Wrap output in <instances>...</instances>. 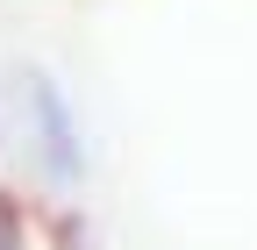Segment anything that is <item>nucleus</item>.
Returning <instances> with one entry per match:
<instances>
[{
  "instance_id": "nucleus-1",
  "label": "nucleus",
  "mask_w": 257,
  "mask_h": 250,
  "mask_svg": "<svg viewBox=\"0 0 257 250\" xmlns=\"http://www.w3.org/2000/svg\"><path fill=\"white\" fill-rule=\"evenodd\" d=\"M29 93H36V136H43L50 172H57V179H72V172H79V136H72V114H64V100H57V86H50V79H29Z\"/></svg>"
},
{
  "instance_id": "nucleus-2",
  "label": "nucleus",
  "mask_w": 257,
  "mask_h": 250,
  "mask_svg": "<svg viewBox=\"0 0 257 250\" xmlns=\"http://www.w3.org/2000/svg\"><path fill=\"white\" fill-rule=\"evenodd\" d=\"M0 250H22V222H15L8 200H0Z\"/></svg>"
}]
</instances>
